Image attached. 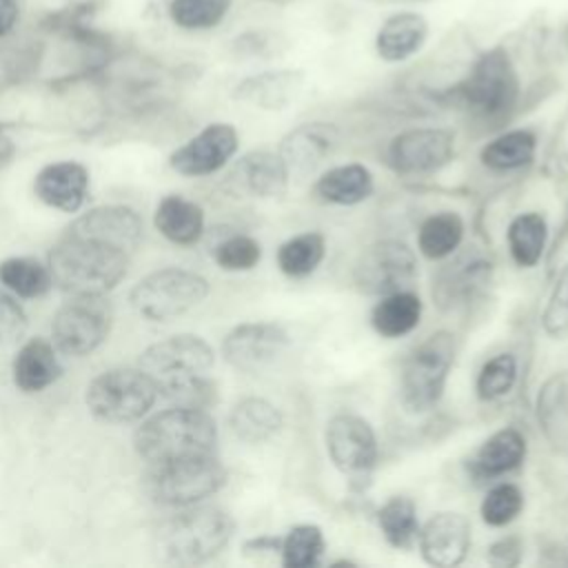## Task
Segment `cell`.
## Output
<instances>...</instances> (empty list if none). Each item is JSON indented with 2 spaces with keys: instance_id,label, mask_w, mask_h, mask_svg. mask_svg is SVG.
<instances>
[{
  "instance_id": "4316f807",
  "label": "cell",
  "mask_w": 568,
  "mask_h": 568,
  "mask_svg": "<svg viewBox=\"0 0 568 568\" xmlns=\"http://www.w3.org/2000/svg\"><path fill=\"white\" fill-rule=\"evenodd\" d=\"M373 175L364 164L351 162V164H339L328 171H324L313 191L322 202L328 204H339V206H353L371 197L373 193Z\"/></svg>"
},
{
  "instance_id": "7dc6e473",
  "label": "cell",
  "mask_w": 568,
  "mask_h": 568,
  "mask_svg": "<svg viewBox=\"0 0 568 568\" xmlns=\"http://www.w3.org/2000/svg\"><path fill=\"white\" fill-rule=\"evenodd\" d=\"M282 546V537H273V535H260V537H253L248 541H244V552H273V550H280Z\"/></svg>"
},
{
  "instance_id": "5b68a950",
  "label": "cell",
  "mask_w": 568,
  "mask_h": 568,
  "mask_svg": "<svg viewBox=\"0 0 568 568\" xmlns=\"http://www.w3.org/2000/svg\"><path fill=\"white\" fill-rule=\"evenodd\" d=\"M455 362V335L437 331L419 342L406 357L399 375L402 406L417 415L430 410L444 395Z\"/></svg>"
},
{
  "instance_id": "7402d4cb",
  "label": "cell",
  "mask_w": 568,
  "mask_h": 568,
  "mask_svg": "<svg viewBox=\"0 0 568 568\" xmlns=\"http://www.w3.org/2000/svg\"><path fill=\"white\" fill-rule=\"evenodd\" d=\"M493 280V262L479 255L459 257L446 264L433 286V297L442 308L464 306L477 300Z\"/></svg>"
},
{
  "instance_id": "484cf974",
  "label": "cell",
  "mask_w": 568,
  "mask_h": 568,
  "mask_svg": "<svg viewBox=\"0 0 568 568\" xmlns=\"http://www.w3.org/2000/svg\"><path fill=\"white\" fill-rule=\"evenodd\" d=\"M62 375V366L55 357L53 346L33 337L18 351L13 359V384L24 393H40L49 388Z\"/></svg>"
},
{
  "instance_id": "4fadbf2b",
  "label": "cell",
  "mask_w": 568,
  "mask_h": 568,
  "mask_svg": "<svg viewBox=\"0 0 568 568\" xmlns=\"http://www.w3.org/2000/svg\"><path fill=\"white\" fill-rule=\"evenodd\" d=\"M326 453L337 470L348 477H366L377 462L379 448L373 426L355 413H337L326 422Z\"/></svg>"
},
{
  "instance_id": "b9f144b4",
  "label": "cell",
  "mask_w": 568,
  "mask_h": 568,
  "mask_svg": "<svg viewBox=\"0 0 568 568\" xmlns=\"http://www.w3.org/2000/svg\"><path fill=\"white\" fill-rule=\"evenodd\" d=\"M282 36L273 29H246L237 33L229 49L237 60H266L280 53Z\"/></svg>"
},
{
  "instance_id": "9c48e42d",
  "label": "cell",
  "mask_w": 568,
  "mask_h": 568,
  "mask_svg": "<svg viewBox=\"0 0 568 568\" xmlns=\"http://www.w3.org/2000/svg\"><path fill=\"white\" fill-rule=\"evenodd\" d=\"M111 322L113 311L104 295H71L53 317V342L64 355H89L109 337Z\"/></svg>"
},
{
  "instance_id": "ab89813d",
  "label": "cell",
  "mask_w": 568,
  "mask_h": 568,
  "mask_svg": "<svg viewBox=\"0 0 568 568\" xmlns=\"http://www.w3.org/2000/svg\"><path fill=\"white\" fill-rule=\"evenodd\" d=\"M521 508H524V495L519 486L510 481H501L486 493L479 506V515L488 526L499 528L510 524L521 513Z\"/></svg>"
},
{
  "instance_id": "836d02e7",
  "label": "cell",
  "mask_w": 568,
  "mask_h": 568,
  "mask_svg": "<svg viewBox=\"0 0 568 568\" xmlns=\"http://www.w3.org/2000/svg\"><path fill=\"white\" fill-rule=\"evenodd\" d=\"M377 526H379L384 539L393 548H399V550L413 548L417 544V535H419L415 501L404 495L388 497L377 510Z\"/></svg>"
},
{
  "instance_id": "4dcf8cb0",
  "label": "cell",
  "mask_w": 568,
  "mask_h": 568,
  "mask_svg": "<svg viewBox=\"0 0 568 568\" xmlns=\"http://www.w3.org/2000/svg\"><path fill=\"white\" fill-rule=\"evenodd\" d=\"M537 135L530 129H510L484 144L479 160L490 171H517L532 162Z\"/></svg>"
},
{
  "instance_id": "8d00e7d4",
  "label": "cell",
  "mask_w": 568,
  "mask_h": 568,
  "mask_svg": "<svg viewBox=\"0 0 568 568\" xmlns=\"http://www.w3.org/2000/svg\"><path fill=\"white\" fill-rule=\"evenodd\" d=\"M0 284L20 297H40L51 286L49 266L40 264L33 257H9L0 262Z\"/></svg>"
},
{
  "instance_id": "e575fe53",
  "label": "cell",
  "mask_w": 568,
  "mask_h": 568,
  "mask_svg": "<svg viewBox=\"0 0 568 568\" xmlns=\"http://www.w3.org/2000/svg\"><path fill=\"white\" fill-rule=\"evenodd\" d=\"M464 240V220L453 211L428 215L417 231V246L428 260L453 255Z\"/></svg>"
},
{
  "instance_id": "7bdbcfd3",
  "label": "cell",
  "mask_w": 568,
  "mask_h": 568,
  "mask_svg": "<svg viewBox=\"0 0 568 568\" xmlns=\"http://www.w3.org/2000/svg\"><path fill=\"white\" fill-rule=\"evenodd\" d=\"M541 324L544 331L552 337H561L568 333V266H564L557 275V282L541 315Z\"/></svg>"
},
{
  "instance_id": "f907efd6",
  "label": "cell",
  "mask_w": 568,
  "mask_h": 568,
  "mask_svg": "<svg viewBox=\"0 0 568 568\" xmlns=\"http://www.w3.org/2000/svg\"><path fill=\"white\" fill-rule=\"evenodd\" d=\"M255 2H260V4H273V7H284V4H291V2H295V0H255Z\"/></svg>"
},
{
  "instance_id": "f35d334b",
  "label": "cell",
  "mask_w": 568,
  "mask_h": 568,
  "mask_svg": "<svg viewBox=\"0 0 568 568\" xmlns=\"http://www.w3.org/2000/svg\"><path fill=\"white\" fill-rule=\"evenodd\" d=\"M515 382H517V359H515V355L513 353H499L481 366L475 388H477V395L484 402H495V399L506 397L513 390Z\"/></svg>"
},
{
  "instance_id": "3957f363",
  "label": "cell",
  "mask_w": 568,
  "mask_h": 568,
  "mask_svg": "<svg viewBox=\"0 0 568 568\" xmlns=\"http://www.w3.org/2000/svg\"><path fill=\"white\" fill-rule=\"evenodd\" d=\"M217 428L206 408L173 406L142 422L133 435L138 455L149 464L215 455Z\"/></svg>"
},
{
  "instance_id": "5bb4252c",
  "label": "cell",
  "mask_w": 568,
  "mask_h": 568,
  "mask_svg": "<svg viewBox=\"0 0 568 568\" xmlns=\"http://www.w3.org/2000/svg\"><path fill=\"white\" fill-rule=\"evenodd\" d=\"M288 331L277 322H246L222 339L224 359L242 373H260L288 346Z\"/></svg>"
},
{
  "instance_id": "ac0fdd59",
  "label": "cell",
  "mask_w": 568,
  "mask_h": 568,
  "mask_svg": "<svg viewBox=\"0 0 568 568\" xmlns=\"http://www.w3.org/2000/svg\"><path fill=\"white\" fill-rule=\"evenodd\" d=\"M430 38V22L422 11L415 9H397L388 13L375 36L373 49L382 62L399 64L417 55Z\"/></svg>"
},
{
  "instance_id": "bcb514c9",
  "label": "cell",
  "mask_w": 568,
  "mask_h": 568,
  "mask_svg": "<svg viewBox=\"0 0 568 568\" xmlns=\"http://www.w3.org/2000/svg\"><path fill=\"white\" fill-rule=\"evenodd\" d=\"M20 0H0V40L11 36L20 22Z\"/></svg>"
},
{
  "instance_id": "603a6c76",
  "label": "cell",
  "mask_w": 568,
  "mask_h": 568,
  "mask_svg": "<svg viewBox=\"0 0 568 568\" xmlns=\"http://www.w3.org/2000/svg\"><path fill=\"white\" fill-rule=\"evenodd\" d=\"M89 189V173L78 162H53L44 166L33 182L36 195L64 213H73L84 204Z\"/></svg>"
},
{
  "instance_id": "d4e9b609",
  "label": "cell",
  "mask_w": 568,
  "mask_h": 568,
  "mask_svg": "<svg viewBox=\"0 0 568 568\" xmlns=\"http://www.w3.org/2000/svg\"><path fill=\"white\" fill-rule=\"evenodd\" d=\"M526 457V437L517 428L493 433L470 457V473L479 479H495L521 466Z\"/></svg>"
},
{
  "instance_id": "52a82bcc",
  "label": "cell",
  "mask_w": 568,
  "mask_h": 568,
  "mask_svg": "<svg viewBox=\"0 0 568 568\" xmlns=\"http://www.w3.org/2000/svg\"><path fill=\"white\" fill-rule=\"evenodd\" d=\"M87 406L100 422L126 424L149 413L158 384L142 368H109L87 386Z\"/></svg>"
},
{
  "instance_id": "f1b7e54d",
  "label": "cell",
  "mask_w": 568,
  "mask_h": 568,
  "mask_svg": "<svg viewBox=\"0 0 568 568\" xmlns=\"http://www.w3.org/2000/svg\"><path fill=\"white\" fill-rule=\"evenodd\" d=\"M155 229L173 244H195L204 233V213L202 209L182 197V195H166L160 200L155 209Z\"/></svg>"
},
{
  "instance_id": "83f0119b",
  "label": "cell",
  "mask_w": 568,
  "mask_h": 568,
  "mask_svg": "<svg viewBox=\"0 0 568 568\" xmlns=\"http://www.w3.org/2000/svg\"><path fill=\"white\" fill-rule=\"evenodd\" d=\"M282 424V413L264 397H244L231 408L229 415L233 435L246 444L268 442L280 433Z\"/></svg>"
},
{
  "instance_id": "816d5d0a",
  "label": "cell",
  "mask_w": 568,
  "mask_h": 568,
  "mask_svg": "<svg viewBox=\"0 0 568 568\" xmlns=\"http://www.w3.org/2000/svg\"><path fill=\"white\" fill-rule=\"evenodd\" d=\"M561 42H564V47L568 49V22H566L564 29H561Z\"/></svg>"
},
{
  "instance_id": "60d3db41",
  "label": "cell",
  "mask_w": 568,
  "mask_h": 568,
  "mask_svg": "<svg viewBox=\"0 0 568 568\" xmlns=\"http://www.w3.org/2000/svg\"><path fill=\"white\" fill-rule=\"evenodd\" d=\"M262 257L260 242L244 233H231L213 246V260L224 271H248Z\"/></svg>"
},
{
  "instance_id": "ba28073f",
  "label": "cell",
  "mask_w": 568,
  "mask_h": 568,
  "mask_svg": "<svg viewBox=\"0 0 568 568\" xmlns=\"http://www.w3.org/2000/svg\"><path fill=\"white\" fill-rule=\"evenodd\" d=\"M209 295V282L186 268H160L131 291V306L151 322H169L195 308Z\"/></svg>"
},
{
  "instance_id": "8fae6325",
  "label": "cell",
  "mask_w": 568,
  "mask_h": 568,
  "mask_svg": "<svg viewBox=\"0 0 568 568\" xmlns=\"http://www.w3.org/2000/svg\"><path fill=\"white\" fill-rule=\"evenodd\" d=\"M213 362L215 353L211 344L191 333L160 339L151 344L140 357L142 371H146L158 384V395L162 388L186 382L191 377L206 375Z\"/></svg>"
},
{
  "instance_id": "9a60e30c",
  "label": "cell",
  "mask_w": 568,
  "mask_h": 568,
  "mask_svg": "<svg viewBox=\"0 0 568 568\" xmlns=\"http://www.w3.org/2000/svg\"><path fill=\"white\" fill-rule=\"evenodd\" d=\"M240 138L235 126L226 122H213L193 135L186 144L175 149L169 164L180 175L197 178L220 171L237 151Z\"/></svg>"
},
{
  "instance_id": "ee69618b",
  "label": "cell",
  "mask_w": 568,
  "mask_h": 568,
  "mask_svg": "<svg viewBox=\"0 0 568 568\" xmlns=\"http://www.w3.org/2000/svg\"><path fill=\"white\" fill-rule=\"evenodd\" d=\"M27 331V315L20 304L0 288V344H11Z\"/></svg>"
},
{
  "instance_id": "c3c4849f",
  "label": "cell",
  "mask_w": 568,
  "mask_h": 568,
  "mask_svg": "<svg viewBox=\"0 0 568 568\" xmlns=\"http://www.w3.org/2000/svg\"><path fill=\"white\" fill-rule=\"evenodd\" d=\"M13 151H16V146H13L11 138L0 129V169L11 160Z\"/></svg>"
},
{
  "instance_id": "8992f818",
  "label": "cell",
  "mask_w": 568,
  "mask_h": 568,
  "mask_svg": "<svg viewBox=\"0 0 568 568\" xmlns=\"http://www.w3.org/2000/svg\"><path fill=\"white\" fill-rule=\"evenodd\" d=\"M226 481V468L215 455H197L149 466L146 493L162 506H193L217 493Z\"/></svg>"
},
{
  "instance_id": "74e56055",
  "label": "cell",
  "mask_w": 568,
  "mask_h": 568,
  "mask_svg": "<svg viewBox=\"0 0 568 568\" xmlns=\"http://www.w3.org/2000/svg\"><path fill=\"white\" fill-rule=\"evenodd\" d=\"M324 535L315 524H297L284 537L280 546L282 564L286 568H311L320 564L324 552Z\"/></svg>"
},
{
  "instance_id": "d6986e66",
  "label": "cell",
  "mask_w": 568,
  "mask_h": 568,
  "mask_svg": "<svg viewBox=\"0 0 568 568\" xmlns=\"http://www.w3.org/2000/svg\"><path fill=\"white\" fill-rule=\"evenodd\" d=\"M288 180L280 153L251 151L233 164L224 186L237 197H277L286 191Z\"/></svg>"
},
{
  "instance_id": "f6af8a7d",
  "label": "cell",
  "mask_w": 568,
  "mask_h": 568,
  "mask_svg": "<svg viewBox=\"0 0 568 568\" xmlns=\"http://www.w3.org/2000/svg\"><path fill=\"white\" fill-rule=\"evenodd\" d=\"M521 557H524V541L517 535L499 537L488 546V552H486L488 564L497 568H513L521 561Z\"/></svg>"
},
{
  "instance_id": "d6a6232c",
  "label": "cell",
  "mask_w": 568,
  "mask_h": 568,
  "mask_svg": "<svg viewBox=\"0 0 568 568\" xmlns=\"http://www.w3.org/2000/svg\"><path fill=\"white\" fill-rule=\"evenodd\" d=\"M506 237H508V248H510L515 264L530 268L541 260V255L546 251V237H548L546 217L537 211L519 213L508 224Z\"/></svg>"
},
{
  "instance_id": "7a4b0ae2",
  "label": "cell",
  "mask_w": 568,
  "mask_h": 568,
  "mask_svg": "<svg viewBox=\"0 0 568 568\" xmlns=\"http://www.w3.org/2000/svg\"><path fill=\"white\" fill-rule=\"evenodd\" d=\"M129 255L118 246L64 233L49 253V273L69 295H104L126 275Z\"/></svg>"
},
{
  "instance_id": "30bf717a",
  "label": "cell",
  "mask_w": 568,
  "mask_h": 568,
  "mask_svg": "<svg viewBox=\"0 0 568 568\" xmlns=\"http://www.w3.org/2000/svg\"><path fill=\"white\" fill-rule=\"evenodd\" d=\"M417 277V257L413 248L399 240H379L366 246L355 266L353 284L366 295H388L406 291Z\"/></svg>"
},
{
  "instance_id": "277c9868",
  "label": "cell",
  "mask_w": 568,
  "mask_h": 568,
  "mask_svg": "<svg viewBox=\"0 0 568 568\" xmlns=\"http://www.w3.org/2000/svg\"><path fill=\"white\" fill-rule=\"evenodd\" d=\"M235 524L215 506H197L166 519L155 532V552L175 566H197L220 555L231 541Z\"/></svg>"
},
{
  "instance_id": "6da1fadb",
  "label": "cell",
  "mask_w": 568,
  "mask_h": 568,
  "mask_svg": "<svg viewBox=\"0 0 568 568\" xmlns=\"http://www.w3.org/2000/svg\"><path fill=\"white\" fill-rule=\"evenodd\" d=\"M444 106H455L484 124L508 120L521 100V80L515 58L506 44L479 51L466 73L433 93Z\"/></svg>"
},
{
  "instance_id": "681fc988",
  "label": "cell",
  "mask_w": 568,
  "mask_h": 568,
  "mask_svg": "<svg viewBox=\"0 0 568 568\" xmlns=\"http://www.w3.org/2000/svg\"><path fill=\"white\" fill-rule=\"evenodd\" d=\"M377 4H397V7H406V4H426V2H435V0H373Z\"/></svg>"
},
{
  "instance_id": "f546056e",
  "label": "cell",
  "mask_w": 568,
  "mask_h": 568,
  "mask_svg": "<svg viewBox=\"0 0 568 568\" xmlns=\"http://www.w3.org/2000/svg\"><path fill=\"white\" fill-rule=\"evenodd\" d=\"M422 317V300L410 291H395L382 295L371 311V324L377 335L395 339L408 335Z\"/></svg>"
},
{
  "instance_id": "ffe728a7",
  "label": "cell",
  "mask_w": 568,
  "mask_h": 568,
  "mask_svg": "<svg viewBox=\"0 0 568 568\" xmlns=\"http://www.w3.org/2000/svg\"><path fill=\"white\" fill-rule=\"evenodd\" d=\"M304 82L306 75L302 69H266L242 78L233 89V98L253 109L282 111L297 100V95L304 89Z\"/></svg>"
},
{
  "instance_id": "1f68e13d",
  "label": "cell",
  "mask_w": 568,
  "mask_h": 568,
  "mask_svg": "<svg viewBox=\"0 0 568 568\" xmlns=\"http://www.w3.org/2000/svg\"><path fill=\"white\" fill-rule=\"evenodd\" d=\"M233 11V0H166V18L189 33H204L222 27Z\"/></svg>"
},
{
  "instance_id": "cb8c5ba5",
  "label": "cell",
  "mask_w": 568,
  "mask_h": 568,
  "mask_svg": "<svg viewBox=\"0 0 568 568\" xmlns=\"http://www.w3.org/2000/svg\"><path fill=\"white\" fill-rule=\"evenodd\" d=\"M537 424L552 450L568 455V373L550 375L537 393Z\"/></svg>"
},
{
  "instance_id": "d590c367",
  "label": "cell",
  "mask_w": 568,
  "mask_h": 568,
  "mask_svg": "<svg viewBox=\"0 0 568 568\" xmlns=\"http://www.w3.org/2000/svg\"><path fill=\"white\" fill-rule=\"evenodd\" d=\"M326 255V240L317 231H306L288 237L277 248V266L288 277L311 275Z\"/></svg>"
},
{
  "instance_id": "2e32d148",
  "label": "cell",
  "mask_w": 568,
  "mask_h": 568,
  "mask_svg": "<svg viewBox=\"0 0 568 568\" xmlns=\"http://www.w3.org/2000/svg\"><path fill=\"white\" fill-rule=\"evenodd\" d=\"M339 144V129L333 122L313 120L293 126L277 146L288 178H308Z\"/></svg>"
},
{
  "instance_id": "44dd1931",
  "label": "cell",
  "mask_w": 568,
  "mask_h": 568,
  "mask_svg": "<svg viewBox=\"0 0 568 568\" xmlns=\"http://www.w3.org/2000/svg\"><path fill=\"white\" fill-rule=\"evenodd\" d=\"M67 233L91 237L111 246H118L126 253H133L142 240V220L129 206H98L80 215Z\"/></svg>"
},
{
  "instance_id": "e0dca14e",
  "label": "cell",
  "mask_w": 568,
  "mask_h": 568,
  "mask_svg": "<svg viewBox=\"0 0 568 568\" xmlns=\"http://www.w3.org/2000/svg\"><path fill=\"white\" fill-rule=\"evenodd\" d=\"M417 546L426 564L437 568L457 566L470 550V521L455 510L435 513L419 526Z\"/></svg>"
},
{
  "instance_id": "7c38bea8",
  "label": "cell",
  "mask_w": 568,
  "mask_h": 568,
  "mask_svg": "<svg viewBox=\"0 0 568 568\" xmlns=\"http://www.w3.org/2000/svg\"><path fill=\"white\" fill-rule=\"evenodd\" d=\"M455 155V133L444 126H413L397 133L386 149L388 164L399 175H428Z\"/></svg>"
}]
</instances>
